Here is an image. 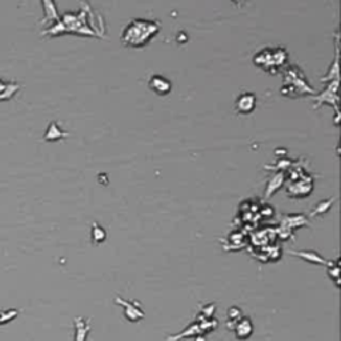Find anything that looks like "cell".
I'll return each instance as SVG.
<instances>
[{"mask_svg":"<svg viewBox=\"0 0 341 341\" xmlns=\"http://www.w3.org/2000/svg\"><path fill=\"white\" fill-rule=\"evenodd\" d=\"M159 30L160 24L156 20L133 19L123 31L122 43L129 47H143L159 32Z\"/></svg>","mask_w":341,"mask_h":341,"instance_id":"1","label":"cell"},{"mask_svg":"<svg viewBox=\"0 0 341 341\" xmlns=\"http://www.w3.org/2000/svg\"><path fill=\"white\" fill-rule=\"evenodd\" d=\"M288 91L281 92L283 95L287 96H299V95L305 94H314V89L308 83L303 72L298 67H289L287 74H285V83H284L281 89H287Z\"/></svg>","mask_w":341,"mask_h":341,"instance_id":"2","label":"cell"},{"mask_svg":"<svg viewBox=\"0 0 341 341\" xmlns=\"http://www.w3.org/2000/svg\"><path fill=\"white\" fill-rule=\"evenodd\" d=\"M288 55L285 50L283 48H276V50H264V51L259 52L255 56V63L260 67H264L268 72H272V68L279 70L280 65H284V63L287 61ZM275 70V71H276Z\"/></svg>","mask_w":341,"mask_h":341,"instance_id":"3","label":"cell"},{"mask_svg":"<svg viewBox=\"0 0 341 341\" xmlns=\"http://www.w3.org/2000/svg\"><path fill=\"white\" fill-rule=\"evenodd\" d=\"M115 303L119 305H122L123 311H124L125 319L131 323H136V321H140L144 317V311L142 309L140 304L138 301H128L124 300L120 296H116Z\"/></svg>","mask_w":341,"mask_h":341,"instance_id":"4","label":"cell"},{"mask_svg":"<svg viewBox=\"0 0 341 341\" xmlns=\"http://www.w3.org/2000/svg\"><path fill=\"white\" fill-rule=\"evenodd\" d=\"M337 84H338V80L329 81L327 89H325L324 92H321L319 96H316V104H314V107H319V105H321L323 103H328V104L333 105L334 108H336V111L338 112V109H337V102H338Z\"/></svg>","mask_w":341,"mask_h":341,"instance_id":"5","label":"cell"},{"mask_svg":"<svg viewBox=\"0 0 341 341\" xmlns=\"http://www.w3.org/2000/svg\"><path fill=\"white\" fill-rule=\"evenodd\" d=\"M149 88L160 96H166L172 89V83L162 75H153L148 81Z\"/></svg>","mask_w":341,"mask_h":341,"instance_id":"6","label":"cell"},{"mask_svg":"<svg viewBox=\"0 0 341 341\" xmlns=\"http://www.w3.org/2000/svg\"><path fill=\"white\" fill-rule=\"evenodd\" d=\"M255 107H256V96L254 94L245 92L236 99V111L239 113L247 115V113H251L254 111Z\"/></svg>","mask_w":341,"mask_h":341,"instance_id":"7","label":"cell"},{"mask_svg":"<svg viewBox=\"0 0 341 341\" xmlns=\"http://www.w3.org/2000/svg\"><path fill=\"white\" fill-rule=\"evenodd\" d=\"M233 331H235L236 338H239V340H247V338H249L251 336L254 334V324H252V321H251L249 317L243 316V317L240 319L236 324H235Z\"/></svg>","mask_w":341,"mask_h":341,"instance_id":"8","label":"cell"},{"mask_svg":"<svg viewBox=\"0 0 341 341\" xmlns=\"http://www.w3.org/2000/svg\"><path fill=\"white\" fill-rule=\"evenodd\" d=\"M290 255L296 257H300L307 263L314 264V265H327L328 261L320 254L314 252V251H289Z\"/></svg>","mask_w":341,"mask_h":341,"instance_id":"9","label":"cell"},{"mask_svg":"<svg viewBox=\"0 0 341 341\" xmlns=\"http://www.w3.org/2000/svg\"><path fill=\"white\" fill-rule=\"evenodd\" d=\"M41 6H43V8H44V17H43V20H41V23L54 24V23H56V21L60 20L58 8H56V4H55L54 2H43Z\"/></svg>","mask_w":341,"mask_h":341,"instance_id":"10","label":"cell"},{"mask_svg":"<svg viewBox=\"0 0 341 341\" xmlns=\"http://www.w3.org/2000/svg\"><path fill=\"white\" fill-rule=\"evenodd\" d=\"M68 133L65 131L60 128V125L56 122H52L51 124L47 127V131L44 133V139L47 142H56V140H60V139L67 138Z\"/></svg>","mask_w":341,"mask_h":341,"instance_id":"11","label":"cell"},{"mask_svg":"<svg viewBox=\"0 0 341 341\" xmlns=\"http://www.w3.org/2000/svg\"><path fill=\"white\" fill-rule=\"evenodd\" d=\"M89 331V324L83 319H75V341H85Z\"/></svg>","mask_w":341,"mask_h":341,"instance_id":"12","label":"cell"},{"mask_svg":"<svg viewBox=\"0 0 341 341\" xmlns=\"http://www.w3.org/2000/svg\"><path fill=\"white\" fill-rule=\"evenodd\" d=\"M201 333L200 331V325L199 323H195V324L189 325L187 329L183 331V333L175 334V336H171L169 338H167V341H179L180 338H186V337H196L197 334Z\"/></svg>","mask_w":341,"mask_h":341,"instance_id":"13","label":"cell"},{"mask_svg":"<svg viewBox=\"0 0 341 341\" xmlns=\"http://www.w3.org/2000/svg\"><path fill=\"white\" fill-rule=\"evenodd\" d=\"M19 89H20V85L17 84V83H15V81H8L7 84H6V88L0 92V102H6V100L12 99Z\"/></svg>","mask_w":341,"mask_h":341,"instance_id":"14","label":"cell"},{"mask_svg":"<svg viewBox=\"0 0 341 341\" xmlns=\"http://www.w3.org/2000/svg\"><path fill=\"white\" fill-rule=\"evenodd\" d=\"M91 236H92V241H94L95 244H102L103 241L107 239V232H105L104 228L99 225L98 223H94L91 231Z\"/></svg>","mask_w":341,"mask_h":341,"instance_id":"15","label":"cell"},{"mask_svg":"<svg viewBox=\"0 0 341 341\" xmlns=\"http://www.w3.org/2000/svg\"><path fill=\"white\" fill-rule=\"evenodd\" d=\"M284 181V176L283 173H276V175L270 179V181L268 183V187H267V192H265V196L269 197L272 193L276 191V189H279L281 187V184H283Z\"/></svg>","mask_w":341,"mask_h":341,"instance_id":"16","label":"cell"},{"mask_svg":"<svg viewBox=\"0 0 341 341\" xmlns=\"http://www.w3.org/2000/svg\"><path fill=\"white\" fill-rule=\"evenodd\" d=\"M321 80L323 81L338 80V46H337V50H336V59H334L333 64H332V68H329L327 76L321 78Z\"/></svg>","mask_w":341,"mask_h":341,"instance_id":"17","label":"cell"},{"mask_svg":"<svg viewBox=\"0 0 341 341\" xmlns=\"http://www.w3.org/2000/svg\"><path fill=\"white\" fill-rule=\"evenodd\" d=\"M284 220H285V221H284L283 224H285V225L289 226V228L303 225V224L307 223V217L303 216V215H289V216L284 217Z\"/></svg>","mask_w":341,"mask_h":341,"instance_id":"18","label":"cell"},{"mask_svg":"<svg viewBox=\"0 0 341 341\" xmlns=\"http://www.w3.org/2000/svg\"><path fill=\"white\" fill-rule=\"evenodd\" d=\"M241 317H243V313L240 311V308L237 307L230 308V311H228V324H226L228 325V328L233 331L235 324H236L237 321H239Z\"/></svg>","mask_w":341,"mask_h":341,"instance_id":"19","label":"cell"},{"mask_svg":"<svg viewBox=\"0 0 341 341\" xmlns=\"http://www.w3.org/2000/svg\"><path fill=\"white\" fill-rule=\"evenodd\" d=\"M332 203H333V199L319 201V203L316 204V207L312 210L311 216H317V215H324V213H327V211L332 207Z\"/></svg>","mask_w":341,"mask_h":341,"instance_id":"20","label":"cell"},{"mask_svg":"<svg viewBox=\"0 0 341 341\" xmlns=\"http://www.w3.org/2000/svg\"><path fill=\"white\" fill-rule=\"evenodd\" d=\"M17 316V311L15 309H8V311H2L0 312V325L4 324V323H10V321L14 320Z\"/></svg>","mask_w":341,"mask_h":341,"instance_id":"21","label":"cell"},{"mask_svg":"<svg viewBox=\"0 0 341 341\" xmlns=\"http://www.w3.org/2000/svg\"><path fill=\"white\" fill-rule=\"evenodd\" d=\"M340 270H338V260L336 261V264L334 265H332V263L329 264V268H328V274H329V276L332 277L334 280V283H336V285L338 287V277H340V274H338Z\"/></svg>","mask_w":341,"mask_h":341,"instance_id":"22","label":"cell"},{"mask_svg":"<svg viewBox=\"0 0 341 341\" xmlns=\"http://www.w3.org/2000/svg\"><path fill=\"white\" fill-rule=\"evenodd\" d=\"M201 313H203L204 319H211L212 317V314L215 313V305L210 304L207 305V307H204L203 309H201Z\"/></svg>","mask_w":341,"mask_h":341,"instance_id":"23","label":"cell"},{"mask_svg":"<svg viewBox=\"0 0 341 341\" xmlns=\"http://www.w3.org/2000/svg\"><path fill=\"white\" fill-rule=\"evenodd\" d=\"M6 84H7V81H4L3 79L0 78V92L3 91L4 88H6Z\"/></svg>","mask_w":341,"mask_h":341,"instance_id":"24","label":"cell"},{"mask_svg":"<svg viewBox=\"0 0 341 341\" xmlns=\"http://www.w3.org/2000/svg\"><path fill=\"white\" fill-rule=\"evenodd\" d=\"M196 341H206V337L203 336V338H201V337H197V336H196Z\"/></svg>","mask_w":341,"mask_h":341,"instance_id":"25","label":"cell"}]
</instances>
